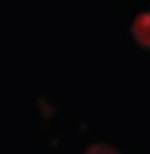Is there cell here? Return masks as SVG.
I'll list each match as a JSON object with an SVG mask.
<instances>
[{"instance_id": "2", "label": "cell", "mask_w": 150, "mask_h": 154, "mask_svg": "<svg viewBox=\"0 0 150 154\" xmlns=\"http://www.w3.org/2000/svg\"><path fill=\"white\" fill-rule=\"evenodd\" d=\"M85 154H120V152L113 146H110V144L97 143V144H93V146H90Z\"/></svg>"}, {"instance_id": "1", "label": "cell", "mask_w": 150, "mask_h": 154, "mask_svg": "<svg viewBox=\"0 0 150 154\" xmlns=\"http://www.w3.org/2000/svg\"><path fill=\"white\" fill-rule=\"evenodd\" d=\"M132 34L142 47L150 49V10L137 14L132 22Z\"/></svg>"}]
</instances>
